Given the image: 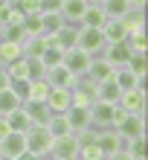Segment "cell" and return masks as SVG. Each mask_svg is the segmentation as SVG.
<instances>
[{
	"label": "cell",
	"mask_w": 148,
	"mask_h": 160,
	"mask_svg": "<svg viewBox=\"0 0 148 160\" xmlns=\"http://www.w3.org/2000/svg\"><path fill=\"white\" fill-rule=\"evenodd\" d=\"M87 6H90L87 0H64V6H61V18H64V23L79 26L81 21H84Z\"/></svg>",
	"instance_id": "obj_12"
},
{
	"label": "cell",
	"mask_w": 148,
	"mask_h": 160,
	"mask_svg": "<svg viewBox=\"0 0 148 160\" xmlns=\"http://www.w3.org/2000/svg\"><path fill=\"white\" fill-rule=\"evenodd\" d=\"M128 44H131V50L134 52H145L148 50V41H145V29H136L128 35Z\"/></svg>",
	"instance_id": "obj_38"
},
{
	"label": "cell",
	"mask_w": 148,
	"mask_h": 160,
	"mask_svg": "<svg viewBox=\"0 0 148 160\" xmlns=\"http://www.w3.org/2000/svg\"><path fill=\"white\" fill-rule=\"evenodd\" d=\"M122 23H125L128 35H131V32H136V29H145V9L131 6V9H128V15L122 18Z\"/></svg>",
	"instance_id": "obj_22"
},
{
	"label": "cell",
	"mask_w": 148,
	"mask_h": 160,
	"mask_svg": "<svg viewBox=\"0 0 148 160\" xmlns=\"http://www.w3.org/2000/svg\"><path fill=\"white\" fill-rule=\"evenodd\" d=\"M116 105L122 108L125 114H145L148 96H145V90H140V88H134V90H122V93H119V102H116Z\"/></svg>",
	"instance_id": "obj_8"
},
{
	"label": "cell",
	"mask_w": 148,
	"mask_h": 160,
	"mask_svg": "<svg viewBox=\"0 0 148 160\" xmlns=\"http://www.w3.org/2000/svg\"><path fill=\"white\" fill-rule=\"evenodd\" d=\"M61 6H64V0H38L41 15H44V12H61Z\"/></svg>",
	"instance_id": "obj_42"
},
{
	"label": "cell",
	"mask_w": 148,
	"mask_h": 160,
	"mask_svg": "<svg viewBox=\"0 0 148 160\" xmlns=\"http://www.w3.org/2000/svg\"><path fill=\"white\" fill-rule=\"evenodd\" d=\"M64 58V50H58L55 44H47V50L41 52V64H44V70H50V67H58Z\"/></svg>",
	"instance_id": "obj_30"
},
{
	"label": "cell",
	"mask_w": 148,
	"mask_h": 160,
	"mask_svg": "<svg viewBox=\"0 0 148 160\" xmlns=\"http://www.w3.org/2000/svg\"><path fill=\"white\" fill-rule=\"evenodd\" d=\"M0 38H3V23H0Z\"/></svg>",
	"instance_id": "obj_50"
},
{
	"label": "cell",
	"mask_w": 148,
	"mask_h": 160,
	"mask_svg": "<svg viewBox=\"0 0 148 160\" xmlns=\"http://www.w3.org/2000/svg\"><path fill=\"white\" fill-rule=\"evenodd\" d=\"M105 23H107L105 9H102L99 3H90V6H87V12H84V21H81L79 26H96V29H102Z\"/></svg>",
	"instance_id": "obj_21"
},
{
	"label": "cell",
	"mask_w": 148,
	"mask_h": 160,
	"mask_svg": "<svg viewBox=\"0 0 148 160\" xmlns=\"http://www.w3.org/2000/svg\"><path fill=\"white\" fill-rule=\"evenodd\" d=\"M102 32H105V41L107 44H119V41H128V29L122 21H113V18H107V23L102 26Z\"/></svg>",
	"instance_id": "obj_20"
},
{
	"label": "cell",
	"mask_w": 148,
	"mask_h": 160,
	"mask_svg": "<svg viewBox=\"0 0 148 160\" xmlns=\"http://www.w3.org/2000/svg\"><path fill=\"white\" fill-rule=\"evenodd\" d=\"M47 131L52 134V140H55V137H64V134H73L64 114H52V117H50V122H47Z\"/></svg>",
	"instance_id": "obj_29"
},
{
	"label": "cell",
	"mask_w": 148,
	"mask_h": 160,
	"mask_svg": "<svg viewBox=\"0 0 148 160\" xmlns=\"http://www.w3.org/2000/svg\"><path fill=\"white\" fill-rule=\"evenodd\" d=\"M23 32H26V38H29V35H44L41 15H26L23 18Z\"/></svg>",
	"instance_id": "obj_35"
},
{
	"label": "cell",
	"mask_w": 148,
	"mask_h": 160,
	"mask_svg": "<svg viewBox=\"0 0 148 160\" xmlns=\"http://www.w3.org/2000/svg\"><path fill=\"white\" fill-rule=\"evenodd\" d=\"M47 93H50V82L47 79L29 82V99L32 102H44V99H47ZM29 99H26V102H29Z\"/></svg>",
	"instance_id": "obj_32"
},
{
	"label": "cell",
	"mask_w": 148,
	"mask_h": 160,
	"mask_svg": "<svg viewBox=\"0 0 148 160\" xmlns=\"http://www.w3.org/2000/svg\"><path fill=\"white\" fill-rule=\"evenodd\" d=\"M105 160H134V157H131V154H128L125 148H122V152H113V154H107Z\"/></svg>",
	"instance_id": "obj_43"
},
{
	"label": "cell",
	"mask_w": 148,
	"mask_h": 160,
	"mask_svg": "<svg viewBox=\"0 0 148 160\" xmlns=\"http://www.w3.org/2000/svg\"><path fill=\"white\" fill-rule=\"evenodd\" d=\"M23 114H26V119H29V125H47L50 122V117H52V111L47 108V102H23Z\"/></svg>",
	"instance_id": "obj_13"
},
{
	"label": "cell",
	"mask_w": 148,
	"mask_h": 160,
	"mask_svg": "<svg viewBox=\"0 0 148 160\" xmlns=\"http://www.w3.org/2000/svg\"><path fill=\"white\" fill-rule=\"evenodd\" d=\"M9 3H12V0H0V9H6Z\"/></svg>",
	"instance_id": "obj_48"
},
{
	"label": "cell",
	"mask_w": 148,
	"mask_h": 160,
	"mask_svg": "<svg viewBox=\"0 0 148 160\" xmlns=\"http://www.w3.org/2000/svg\"><path fill=\"white\" fill-rule=\"evenodd\" d=\"M6 134H9V125H6V119H3V117H0V140H3Z\"/></svg>",
	"instance_id": "obj_45"
},
{
	"label": "cell",
	"mask_w": 148,
	"mask_h": 160,
	"mask_svg": "<svg viewBox=\"0 0 148 160\" xmlns=\"http://www.w3.org/2000/svg\"><path fill=\"white\" fill-rule=\"evenodd\" d=\"M79 160H105V154L96 146H84V148H79Z\"/></svg>",
	"instance_id": "obj_41"
},
{
	"label": "cell",
	"mask_w": 148,
	"mask_h": 160,
	"mask_svg": "<svg viewBox=\"0 0 148 160\" xmlns=\"http://www.w3.org/2000/svg\"><path fill=\"white\" fill-rule=\"evenodd\" d=\"M44 64H41V58H26V79L29 82H38V79H44Z\"/></svg>",
	"instance_id": "obj_36"
},
{
	"label": "cell",
	"mask_w": 148,
	"mask_h": 160,
	"mask_svg": "<svg viewBox=\"0 0 148 160\" xmlns=\"http://www.w3.org/2000/svg\"><path fill=\"white\" fill-rule=\"evenodd\" d=\"M76 41H79V26H70V23H64L55 35H50V44H55L58 50H73L76 47Z\"/></svg>",
	"instance_id": "obj_15"
},
{
	"label": "cell",
	"mask_w": 148,
	"mask_h": 160,
	"mask_svg": "<svg viewBox=\"0 0 148 160\" xmlns=\"http://www.w3.org/2000/svg\"><path fill=\"white\" fill-rule=\"evenodd\" d=\"M47 44H50V38H47V35H29V38L21 44L23 58H41V52L47 50Z\"/></svg>",
	"instance_id": "obj_19"
},
{
	"label": "cell",
	"mask_w": 148,
	"mask_h": 160,
	"mask_svg": "<svg viewBox=\"0 0 148 160\" xmlns=\"http://www.w3.org/2000/svg\"><path fill=\"white\" fill-rule=\"evenodd\" d=\"M102 154H113V152H122L125 148V140L116 134V128H96V143H93Z\"/></svg>",
	"instance_id": "obj_7"
},
{
	"label": "cell",
	"mask_w": 148,
	"mask_h": 160,
	"mask_svg": "<svg viewBox=\"0 0 148 160\" xmlns=\"http://www.w3.org/2000/svg\"><path fill=\"white\" fill-rule=\"evenodd\" d=\"M0 160H3V157H0Z\"/></svg>",
	"instance_id": "obj_53"
},
{
	"label": "cell",
	"mask_w": 148,
	"mask_h": 160,
	"mask_svg": "<svg viewBox=\"0 0 148 160\" xmlns=\"http://www.w3.org/2000/svg\"><path fill=\"white\" fill-rule=\"evenodd\" d=\"M87 79H93L96 84H99V82H107V79H113V67H110V64L102 58V55H93V58H90Z\"/></svg>",
	"instance_id": "obj_17"
},
{
	"label": "cell",
	"mask_w": 148,
	"mask_h": 160,
	"mask_svg": "<svg viewBox=\"0 0 148 160\" xmlns=\"http://www.w3.org/2000/svg\"><path fill=\"white\" fill-rule=\"evenodd\" d=\"M26 152L35 154V157H50V146H52V134L47 131V125H29L26 131Z\"/></svg>",
	"instance_id": "obj_1"
},
{
	"label": "cell",
	"mask_w": 148,
	"mask_h": 160,
	"mask_svg": "<svg viewBox=\"0 0 148 160\" xmlns=\"http://www.w3.org/2000/svg\"><path fill=\"white\" fill-rule=\"evenodd\" d=\"M99 6L105 9V15L113 18V21H122V18L128 15V9H131V3H128V0H102Z\"/></svg>",
	"instance_id": "obj_25"
},
{
	"label": "cell",
	"mask_w": 148,
	"mask_h": 160,
	"mask_svg": "<svg viewBox=\"0 0 148 160\" xmlns=\"http://www.w3.org/2000/svg\"><path fill=\"white\" fill-rule=\"evenodd\" d=\"M125 152L131 154L134 160H145V137H134V140H125Z\"/></svg>",
	"instance_id": "obj_33"
},
{
	"label": "cell",
	"mask_w": 148,
	"mask_h": 160,
	"mask_svg": "<svg viewBox=\"0 0 148 160\" xmlns=\"http://www.w3.org/2000/svg\"><path fill=\"white\" fill-rule=\"evenodd\" d=\"M9 90H12L21 102L29 99V82H26V79H12V82H9Z\"/></svg>",
	"instance_id": "obj_37"
},
{
	"label": "cell",
	"mask_w": 148,
	"mask_h": 160,
	"mask_svg": "<svg viewBox=\"0 0 148 160\" xmlns=\"http://www.w3.org/2000/svg\"><path fill=\"white\" fill-rule=\"evenodd\" d=\"M119 90L116 88V82L113 79H107V82H99L96 84V102H119Z\"/></svg>",
	"instance_id": "obj_24"
},
{
	"label": "cell",
	"mask_w": 148,
	"mask_h": 160,
	"mask_svg": "<svg viewBox=\"0 0 148 160\" xmlns=\"http://www.w3.org/2000/svg\"><path fill=\"white\" fill-rule=\"evenodd\" d=\"M44 79L50 82V88H73V84H76V76H73V73L64 67V64H58V67H50L47 73H44Z\"/></svg>",
	"instance_id": "obj_16"
},
{
	"label": "cell",
	"mask_w": 148,
	"mask_h": 160,
	"mask_svg": "<svg viewBox=\"0 0 148 160\" xmlns=\"http://www.w3.org/2000/svg\"><path fill=\"white\" fill-rule=\"evenodd\" d=\"M17 58H23V50H21V44H15V41H6V38H0V64H12Z\"/></svg>",
	"instance_id": "obj_23"
},
{
	"label": "cell",
	"mask_w": 148,
	"mask_h": 160,
	"mask_svg": "<svg viewBox=\"0 0 148 160\" xmlns=\"http://www.w3.org/2000/svg\"><path fill=\"white\" fill-rule=\"evenodd\" d=\"M131 6H140V9H145V0H128Z\"/></svg>",
	"instance_id": "obj_47"
},
{
	"label": "cell",
	"mask_w": 148,
	"mask_h": 160,
	"mask_svg": "<svg viewBox=\"0 0 148 160\" xmlns=\"http://www.w3.org/2000/svg\"><path fill=\"white\" fill-rule=\"evenodd\" d=\"M3 119H6L9 131H21V134H26V131H29V119H26L23 108H15V111H9V114H6Z\"/></svg>",
	"instance_id": "obj_26"
},
{
	"label": "cell",
	"mask_w": 148,
	"mask_h": 160,
	"mask_svg": "<svg viewBox=\"0 0 148 160\" xmlns=\"http://www.w3.org/2000/svg\"><path fill=\"white\" fill-rule=\"evenodd\" d=\"M105 32L96 29V26H79V41L76 47L79 50H84L87 55H99L102 50H105Z\"/></svg>",
	"instance_id": "obj_4"
},
{
	"label": "cell",
	"mask_w": 148,
	"mask_h": 160,
	"mask_svg": "<svg viewBox=\"0 0 148 160\" xmlns=\"http://www.w3.org/2000/svg\"><path fill=\"white\" fill-rule=\"evenodd\" d=\"M21 105H23V102L17 99L9 88H6V90H0V117H6L9 111H15V108H21Z\"/></svg>",
	"instance_id": "obj_31"
},
{
	"label": "cell",
	"mask_w": 148,
	"mask_h": 160,
	"mask_svg": "<svg viewBox=\"0 0 148 160\" xmlns=\"http://www.w3.org/2000/svg\"><path fill=\"white\" fill-rule=\"evenodd\" d=\"M26 152V137L21 131H9V134L0 140V157L3 160H15Z\"/></svg>",
	"instance_id": "obj_9"
},
{
	"label": "cell",
	"mask_w": 148,
	"mask_h": 160,
	"mask_svg": "<svg viewBox=\"0 0 148 160\" xmlns=\"http://www.w3.org/2000/svg\"><path fill=\"white\" fill-rule=\"evenodd\" d=\"M119 117H122V108L116 102H93L90 105V122H93V128H113Z\"/></svg>",
	"instance_id": "obj_2"
},
{
	"label": "cell",
	"mask_w": 148,
	"mask_h": 160,
	"mask_svg": "<svg viewBox=\"0 0 148 160\" xmlns=\"http://www.w3.org/2000/svg\"><path fill=\"white\" fill-rule=\"evenodd\" d=\"M47 108L52 111V114H64L70 105H73V99H70V90L67 88H50V93H47Z\"/></svg>",
	"instance_id": "obj_14"
},
{
	"label": "cell",
	"mask_w": 148,
	"mask_h": 160,
	"mask_svg": "<svg viewBox=\"0 0 148 160\" xmlns=\"http://www.w3.org/2000/svg\"><path fill=\"white\" fill-rule=\"evenodd\" d=\"M3 38H6V41H15V44H23V41H26L23 21H21V23H9V26H3Z\"/></svg>",
	"instance_id": "obj_34"
},
{
	"label": "cell",
	"mask_w": 148,
	"mask_h": 160,
	"mask_svg": "<svg viewBox=\"0 0 148 160\" xmlns=\"http://www.w3.org/2000/svg\"><path fill=\"white\" fill-rule=\"evenodd\" d=\"M64 117H67V125H70L73 134H76V131H84V128H93V122H90V108L70 105L67 111H64Z\"/></svg>",
	"instance_id": "obj_10"
},
{
	"label": "cell",
	"mask_w": 148,
	"mask_h": 160,
	"mask_svg": "<svg viewBox=\"0 0 148 160\" xmlns=\"http://www.w3.org/2000/svg\"><path fill=\"white\" fill-rule=\"evenodd\" d=\"M41 23H44V35L50 38V35H55L64 26V18H61V12H44L41 15Z\"/></svg>",
	"instance_id": "obj_28"
},
{
	"label": "cell",
	"mask_w": 148,
	"mask_h": 160,
	"mask_svg": "<svg viewBox=\"0 0 148 160\" xmlns=\"http://www.w3.org/2000/svg\"><path fill=\"white\" fill-rule=\"evenodd\" d=\"M125 67L131 70L136 79H145V73H148V52H131V58H128Z\"/></svg>",
	"instance_id": "obj_27"
},
{
	"label": "cell",
	"mask_w": 148,
	"mask_h": 160,
	"mask_svg": "<svg viewBox=\"0 0 148 160\" xmlns=\"http://www.w3.org/2000/svg\"><path fill=\"white\" fill-rule=\"evenodd\" d=\"M113 82H116V88L119 90H134V88H140V90H145V79H136L128 67H119V70H113Z\"/></svg>",
	"instance_id": "obj_18"
},
{
	"label": "cell",
	"mask_w": 148,
	"mask_h": 160,
	"mask_svg": "<svg viewBox=\"0 0 148 160\" xmlns=\"http://www.w3.org/2000/svg\"><path fill=\"white\" fill-rule=\"evenodd\" d=\"M15 160H41V157H35V154H29V152H23L21 157H15Z\"/></svg>",
	"instance_id": "obj_46"
},
{
	"label": "cell",
	"mask_w": 148,
	"mask_h": 160,
	"mask_svg": "<svg viewBox=\"0 0 148 160\" xmlns=\"http://www.w3.org/2000/svg\"><path fill=\"white\" fill-rule=\"evenodd\" d=\"M9 82H12V79H9L6 67H0V90H6V88H9Z\"/></svg>",
	"instance_id": "obj_44"
},
{
	"label": "cell",
	"mask_w": 148,
	"mask_h": 160,
	"mask_svg": "<svg viewBox=\"0 0 148 160\" xmlns=\"http://www.w3.org/2000/svg\"><path fill=\"white\" fill-rule=\"evenodd\" d=\"M6 73H9V79H26V58H17L12 64H6Z\"/></svg>",
	"instance_id": "obj_39"
},
{
	"label": "cell",
	"mask_w": 148,
	"mask_h": 160,
	"mask_svg": "<svg viewBox=\"0 0 148 160\" xmlns=\"http://www.w3.org/2000/svg\"><path fill=\"white\" fill-rule=\"evenodd\" d=\"M87 3H102V0H87Z\"/></svg>",
	"instance_id": "obj_51"
},
{
	"label": "cell",
	"mask_w": 148,
	"mask_h": 160,
	"mask_svg": "<svg viewBox=\"0 0 148 160\" xmlns=\"http://www.w3.org/2000/svg\"><path fill=\"white\" fill-rule=\"evenodd\" d=\"M76 143H79V148H84V146H93L96 143V128H84V131H76Z\"/></svg>",
	"instance_id": "obj_40"
},
{
	"label": "cell",
	"mask_w": 148,
	"mask_h": 160,
	"mask_svg": "<svg viewBox=\"0 0 148 160\" xmlns=\"http://www.w3.org/2000/svg\"><path fill=\"white\" fill-rule=\"evenodd\" d=\"M116 134L122 140H134V137H145V114H125L116 119Z\"/></svg>",
	"instance_id": "obj_3"
},
{
	"label": "cell",
	"mask_w": 148,
	"mask_h": 160,
	"mask_svg": "<svg viewBox=\"0 0 148 160\" xmlns=\"http://www.w3.org/2000/svg\"><path fill=\"white\" fill-rule=\"evenodd\" d=\"M131 52H134L131 44H128V41H119V44H105V50H102L99 55H102V58H105L113 70H119V67H125V64H128Z\"/></svg>",
	"instance_id": "obj_6"
},
{
	"label": "cell",
	"mask_w": 148,
	"mask_h": 160,
	"mask_svg": "<svg viewBox=\"0 0 148 160\" xmlns=\"http://www.w3.org/2000/svg\"><path fill=\"white\" fill-rule=\"evenodd\" d=\"M0 67H3V64H0Z\"/></svg>",
	"instance_id": "obj_52"
},
{
	"label": "cell",
	"mask_w": 148,
	"mask_h": 160,
	"mask_svg": "<svg viewBox=\"0 0 148 160\" xmlns=\"http://www.w3.org/2000/svg\"><path fill=\"white\" fill-rule=\"evenodd\" d=\"M90 58H93V55H87L84 50H79V47H73V50L64 52L61 64H64V67H67L76 79H81V76H87V70H90Z\"/></svg>",
	"instance_id": "obj_5"
},
{
	"label": "cell",
	"mask_w": 148,
	"mask_h": 160,
	"mask_svg": "<svg viewBox=\"0 0 148 160\" xmlns=\"http://www.w3.org/2000/svg\"><path fill=\"white\" fill-rule=\"evenodd\" d=\"M79 154V143L73 134H64V137H55L52 146H50V157L52 160H61V157H76Z\"/></svg>",
	"instance_id": "obj_11"
},
{
	"label": "cell",
	"mask_w": 148,
	"mask_h": 160,
	"mask_svg": "<svg viewBox=\"0 0 148 160\" xmlns=\"http://www.w3.org/2000/svg\"><path fill=\"white\" fill-rule=\"evenodd\" d=\"M61 160H79V154H76V157H61Z\"/></svg>",
	"instance_id": "obj_49"
}]
</instances>
